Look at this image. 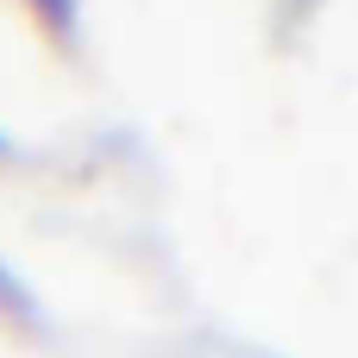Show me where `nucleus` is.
Segmentation results:
<instances>
[{"label": "nucleus", "instance_id": "f257e3e1", "mask_svg": "<svg viewBox=\"0 0 358 358\" xmlns=\"http://www.w3.org/2000/svg\"><path fill=\"white\" fill-rule=\"evenodd\" d=\"M19 6L31 13V25H38L57 50L76 44V31H82V0H19Z\"/></svg>", "mask_w": 358, "mask_h": 358}, {"label": "nucleus", "instance_id": "f03ea898", "mask_svg": "<svg viewBox=\"0 0 358 358\" xmlns=\"http://www.w3.org/2000/svg\"><path fill=\"white\" fill-rule=\"evenodd\" d=\"M0 315H6V321H38V308H31V289H25V283H19L6 264H0Z\"/></svg>", "mask_w": 358, "mask_h": 358}]
</instances>
